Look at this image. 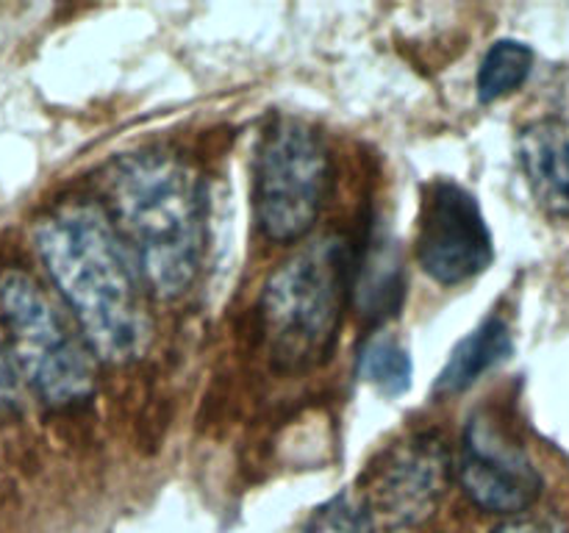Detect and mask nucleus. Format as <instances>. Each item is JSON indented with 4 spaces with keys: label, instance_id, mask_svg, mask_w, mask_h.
I'll return each mask as SVG.
<instances>
[{
    "label": "nucleus",
    "instance_id": "nucleus-3",
    "mask_svg": "<svg viewBox=\"0 0 569 533\" xmlns=\"http://www.w3.org/2000/svg\"><path fill=\"white\" fill-rule=\"evenodd\" d=\"M348 298V250L339 239L311 244L267 281L261 316L270 353L283 370L315 366L331 353Z\"/></svg>",
    "mask_w": 569,
    "mask_h": 533
},
{
    "label": "nucleus",
    "instance_id": "nucleus-4",
    "mask_svg": "<svg viewBox=\"0 0 569 533\" xmlns=\"http://www.w3.org/2000/svg\"><path fill=\"white\" fill-rule=\"evenodd\" d=\"M0 314L11 359L44 403L70 409L89 400L94 392L92 355L31 275L20 270L0 275Z\"/></svg>",
    "mask_w": 569,
    "mask_h": 533
},
{
    "label": "nucleus",
    "instance_id": "nucleus-5",
    "mask_svg": "<svg viewBox=\"0 0 569 533\" xmlns=\"http://www.w3.org/2000/svg\"><path fill=\"white\" fill-rule=\"evenodd\" d=\"M328 150L306 122L281 117L256 153V220L270 242H298L315 228L328 194Z\"/></svg>",
    "mask_w": 569,
    "mask_h": 533
},
{
    "label": "nucleus",
    "instance_id": "nucleus-2",
    "mask_svg": "<svg viewBox=\"0 0 569 533\" xmlns=\"http://www.w3.org/2000/svg\"><path fill=\"white\" fill-rule=\"evenodd\" d=\"M114 228L139 278L159 298H181L203 255V192L167 153L128 155L111 178Z\"/></svg>",
    "mask_w": 569,
    "mask_h": 533
},
{
    "label": "nucleus",
    "instance_id": "nucleus-15",
    "mask_svg": "<svg viewBox=\"0 0 569 533\" xmlns=\"http://www.w3.org/2000/svg\"><path fill=\"white\" fill-rule=\"evenodd\" d=\"M14 409H17V375L9 355H6L3 348H0V420L14 414Z\"/></svg>",
    "mask_w": 569,
    "mask_h": 533
},
{
    "label": "nucleus",
    "instance_id": "nucleus-8",
    "mask_svg": "<svg viewBox=\"0 0 569 533\" xmlns=\"http://www.w3.org/2000/svg\"><path fill=\"white\" fill-rule=\"evenodd\" d=\"M459 481L467 497L489 514H522L542 494V475L489 420H472L461 444Z\"/></svg>",
    "mask_w": 569,
    "mask_h": 533
},
{
    "label": "nucleus",
    "instance_id": "nucleus-7",
    "mask_svg": "<svg viewBox=\"0 0 569 533\" xmlns=\"http://www.w3.org/2000/svg\"><path fill=\"white\" fill-rule=\"evenodd\" d=\"M453 461L439 433L400 439L370 470L367 509L372 520L409 527L433 514L450 483Z\"/></svg>",
    "mask_w": 569,
    "mask_h": 533
},
{
    "label": "nucleus",
    "instance_id": "nucleus-11",
    "mask_svg": "<svg viewBox=\"0 0 569 533\" xmlns=\"http://www.w3.org/2000/svg\"><path fill=\"white\" fill-rule=\"evenodd\" d=\"M356 289H359V309L372 320L389 316L398 309L400 292H403V270H400V255L392 239H376Z\"/></svg>",
    "mask_w": 569,
    "mask_h": 533
},
{
    "label": "nucleus",
    "instance_id": "nucleus-16",
    "mask_svg": "<svg viewBox=\"0 0 569 533\" xmlns=\"http://www.w3.org/2000/svg\"><path fill=\"white\" fill-rule=\"evenodd\" d=\"M495 533H565V527L548 516H517V520L500 525Z\"/></svg>",
    "mask_w": 569,
    "mask_h": 533
},
{
    "label": "nucleus",
    "instance_id": "nucleus-12",
    "mask_svg": "<svg viewBox=\"0 0 569 533\" xmlns=\"http://www.w3.org/2000/svg\"><path fill=\"white\" fill-rule=\"evenodd\" d=\"M533 70V50L517 39H500L487 50L478 70V100L495 103L517 92Z\"/></svg>",
    "mask_w": 569,
    "mask_h": 533
},
{
    "label": "nucleus",
    "instance_id": "nucleus-9",
    "mask_svg": "<svg viewBox=\"0 0 569 533\" xmlns=\"http://www.w3.org/2000/svg\"><path fill=\"white\" fill-rule=\"evenodd\" d=\"M522 172L533 198L548 214L569 220V137L553 120H539L522 128L520 142Z\"/></svg>",
    "mask_w": 569,
    "mask_h": 533
},
{
    "label": "nucleus",
    "instance_id": "nucleus-13",
    "mask_svg": "<svg viewBox=\"0 0 569 533\" xmlns=\"http://www.w3.org/2000/svg\"><path fill=\"white\" fill-rule=\"evenodd\" d=\"M359 372L376 392L398 398L411 386V355L398 336L378 331L361 348Z\"/></svg>",
    "mask_w": 569,
    "mask_h": 533
},
{
    "label": "nucleus",
    "instance_id": "nucleus-6",
    "mask_svg": "<svg viewBox=\"0 0 569 533\" xmlns=\"http://www.w3.org/2000/svg\"><path fill=\"white\" fill-rule=\"evenodd\" d=\"M417 261L442 286L472 281L492 264L495 244L476 194L450 178L422 189L417 214Z\"/></svg>",
    "mask_w": 569,
    "mask_h": 533
},
{
    "label": "nucleus",
    "instance_id": "nucleus-10",
    "mask_svg": "<svg viewBox=\"0 0 569 533\" xmlns=\"http://www.w3.org/2000/svg\"><path fill=\"white\" fill-rule=\"evenodd\" d=\"M511 353V331L500 316H489L470 336L461 339L450 353L448 364L439 372L437 392L459 394L470 389L478 378L487 375L495 364Z\"/></svg>",
    "mask_w": 569,
    "mask_h": 533
},
{
    "label": "nucleus",
    "instance_id": "nucleus-14",
    "mask_svg": "<svg viewBox=\"0 0 569 533\" xmlns=\"http://www.w3.org/2000/svg\"><path fill=\"white\" fill-rule=\"evenodd\" d=\"M303 533H376V520H372L365 497L342 492L315 511V516L306 522Z\"/></svg>",
    "mask_w": 569,
    "mask_h": 533
},
{
    "label": "nucleus",
    "instance_id": "nucleus-1",
    "mask_svg": "<svg viewBox=\"0 0 569 533\" xmlns=\"http://www.w3.org/2000/svg\"><path fill=\"white\" fill-rule=\"evenodd\" d=\"M37 253L92 353L106 361L139 355L148 316L139 272L114 222L94 205H64L39 222Z\"/></svg>",
    "mask_w": 569,
    "mask_h": 533
}]
</instances>
